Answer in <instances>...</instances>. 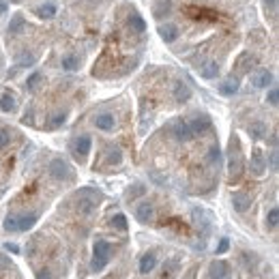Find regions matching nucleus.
I'll list each match as a JSON object with an SVG mask.
<instances>
[{
    "label": "nucleus",
    "mask_w": 279,
    "mask_h": 279,
    "mask_svg": "<svg viewBox=\"0 0 279 279\" xmlns=\"http://www.w3.org/2000/svg\"><path fill=\"white\" fill-rule=\"evenodd\" d=\"M228 174H230V181H238L241 174H243V155H241L238 140H232V144H230V155H228Z\"/></svg>",
    "instance_id": "obj_1"
},
{
    "label": "nucleus",
    "mask_w": 279,
    "mask_h": 279,
    "mask_svg": "<svg viewBox=\"0 0 279 279\" xmlns=\"http://www.w3.org/2000/svg\"><path fill=\"white\" fill-rule=\"evenodd\" d=\"M99 202H101V193H95L93 189H84V191L79 193V200H77V213L88 217V215H93L97 211Z\"/></svg>",
    "instance_id": "obj_2"
},
{
    "label": "nucleus",
    "mask_w": 279,
    "mask_h": 279,
    "mask_svg": "<svg viewBox=\"0 0 279 279\" xmlns=\"http://www.w3.org/2000/svg\"><path fill=\"white\" fill-rule=\"evenodd\" d=\"M50 176L54 178V181H71V176H73V172H71V166L67 164L65 159H52L50 161V168H48Z\"/></svg>",
    "instance_id": "obj_3"
},
{
    "label": "nucleus",
    "mask_w": 279,
    "mask_h": 279,
    "mask_svg": "<svg viewBox=\"0 0 279 279\" xmlns=\"http://www.w3.org/2000/svg\"><path fill=\"white\" fill-rule=\"evenodd\" d=\"M266 168H268V164H266L264 152L260 148H256L254 152H251V159H249V172L254 176H262L266 172Z\"/></svg>",
    "instance_id": "obj_4"
},
{
    "label": "nucleus",
    "mask_w": 279,
    "mask_h": 279,
    "mask_svg": "<svg viewBox=\"0 0 279 279\" xmlns=\"http://www.w3.org/2000/svg\"><path fill=\"white\" fill-rule=\"evenodd\" d=\"M172 136L176 142H191L193 140V131L189 127V123L185 121H176L172 125Z\"/></svg>",
    "instance_id": "obj_5"
},
{
    "label": "nucleus",
    "mask_w": 279,
    "mask_h": 279,
    "mask_svg": "<svg viewBox=\"0 0 279 279\" xmlns=\"http://www.w3.org/2000/svg\"><path fill=\"white\" fill-rule=\"evenodd\" d=\"M91 146H93V140L91 136H79L75 142H73V155L79 159V161H84L88 157V152H91Z\"/></svg>",
    "instance_id": "obj_6"
},
{
    "label": "nucleus",
    "mask_w": 279,
    "mask_h": 279,
    "mask_svg": "<svg viewBox=\"0 0 279 279\" xmlns=\"http://www.w3.org/2000/svg\"><path fill=\"white\" fill-rule=\"evenodd\" d=\"M238 88H241V77L238 75H230V77H226L219 84V93L223 97H232V95L238 93Z\"/></svg>",
    "instance_id": "obj_7"
},
{
    "label": "nucleus",
    "mask_w": 279,
    "mask_h": 279,
    "mask_svg": "<svg viewBox=\"0 0 279 279\" xmlns=\"http://www.w3.org/2000/svg\"><path fill=\"white\" fill-rule=\"evenodd\" d=\"M172 95H174V101L185 103V101L191 99V88H189L183 79H176V82L172 84Z\"/></svg>",
    "instance_id": "obj_8"
},
{
    "label": "nucleus",
    "mask_w": 279,
    "mask_h": 279,
    "mask_svg": "<svg viewBox=\"0 0 279 279\" xmlns=\"http://www.w3.org/2000/svg\"><path fill=\"white\" fill-rule=\"evenodd\" d=\"M136 217H138L140 223H150L152 219H155V206H152V202H142V204H138Z\"/></svg>",
    "instance_id": "obj_9"
},
{
    "label": "nucleus",
    "mask_w": 279,
    "mask_h": 279,
    "mask_svg": "<svg viewBox=\"0 0 279 279\" xmlns=\"http://www.w3.org/2000/svg\"><path fill=\"white\" fill-rule=\"evenodd\" d=\"M189 127H191L193 136H204V133L211 129V118L206 114H200V116H195V118L189 123Z\"/></svg>",
    "instance_id": "obj_10"
},
{
    "label": "nucleus",
    "mask_w": 279,
    "mask_h": 279,
    "mask_svg": "<svg viewBox=\"0 0 279 279\" xmlns=\"http://www.w3.org/2000/svg\"><path fill=\"white\" fill-rule=\"evenodd\" d=\"M271 82H273V73L268 69H260L251 75V84H254V88H268Z\"/></svg>",
    "instance_id": "obj_11"
},
{
    "label": "nucleus",
    "mask_w": 279,
    "mask_h": 279,
    "mask_svg": "<svg viewBox=\"0 0 279 279\" xmlns=\"http://www.w3.org/2000/svg\"><path fill=\"white\" fill-rule=\"evenodd\" d=\"M95 127H97V129H101V131H114V127H116V118H114V114H110V112L97 114V116H95Z\"/></svg>",
    "instance_id": "obj_12"
},
{
    "label": "nucleus",
    "mask_w": 279,
    "mask_h": 279,
    "mask_svg": "<svg viewBox=\"0 0 279 279\" xmlns=\"http://www.w3.org/2000/svg\"><path fill=\"white\" fill-rule=\"evenodd\" d=\"M178 34H181V30H178V26L176 24H161L159 26V37L164 39L166 43H174L178 39Z\"/></svg>",
    "instance_id": "obj_13"
},
{
    "label": "nucleus",
    "mask_w": 279,
    "mask_h": 279,
    "mask_svg": "<svg viewBox=\"0 0 279 279\" xmlns=\"http://www.w3.org/2000/svg\"><path fill=\"white\" fill-rule=\"evenodd\" d=\"M232 206H234V211L236 213H245L251 206V197L247 193H243V191H236L232 195Z\"/></svg>",
    "instance_id": "obj_14"
},
{
    "label": "nucleus",
    "mask_w": 279,
    "mask_h": 279,
    "mask_svg": "<svg viewBox=\"0 0 279 279\" xmlns=\"http://www.w3.org/2000/svg\"><path fill=\"white\" fill-rule=\"evenodd\" d=\"M226 275H230V266L226 262H221V260H217V262H213L209 266V277L206 279H223Z\"/></svg>",
    "instance_id": "obj_15"
},
{
    "label": "nucleus",
    "mask_w": 279,
    "mask_h": 279,
    "mask_svg": "<svg viewBox=\"0 0 279 279\" xmlns=\"http://www.w3.org/2000/svg\"><path fill=\"white\" fill-rule=\"evenodd\" d=\"M200 75L204 79H215L219 75V62L217 60H206L204 65L200 67Z\"/></svg>",
    "instance_id": "obj_16"
},
{
    "label": "nucleus",
    "mask_w": 279,
    "mask_h": 279,
    "mask_svg": "<svg viewBox=\"0 0 279 279\" xmlns=\"http://www.w3.org/2000/svg\"><path fill=\"white\" fill-rule=\"evenodd\" d=\"M67 118H69V112H67V110H56V112H54L50 118H48V129H58V127H62V125L67 123Z\"/></svg>",
    "instance_id": "obj_17"
},
{
    "label": "nucleus",
    "mask_w": 279,
    "mask_h": 279,
    "mask_svg": "<svg viewBox=\"0 0 279 279\" xmlns=\"http://www.w3.org/2000/svg\"><path fill=\"white\" fill-rule=\"evenodd\" d=\"M155 266H157V256L152 254V251H148V254L142 256V260H140V273L142 275H148Z\"/></svg>",
    "instance_id": "obj_18"
},
{
    "label": "nucleus",
    "mask_w": 279,
    "mask_h": 279,
    "mask_svg": "<svg viewBox=\"0 0 279 279\" xmlns=\"http://www.w3.org/2000/svg\"><path fill=\"white\" fill-rule=\"evenodd\" d=\"M37 213H26V215H17V226H20V232H28L34 223H37Z\"/></svg>",
    "instance_id": "obj_19"
},
{
    "label": "nucleus",
    "mask_w": 279,
    "mask_h": 279,
    "mask_svg": "<svg viewBox=\"0 0 279 279\" xmlns=\"http://www.w3.org/2000/svg\"><path fill=\"white\" fill-rule=\"evenodd\" d=\"M34 13H37L41 20H52V17H56L58 7L54 3H46V5H39L37 9H34Z\"/></svg>",
    "instance_id": "obj_20"
},
{
    "label": "nucleus",
    "mask_w": 279,
    "mask_h": 279,
    "mask_svg": "<svg viewBox=\"0 0 279 279\" xmlns=\"http://www.w3.org/2000/svg\"><path fill=\"white\" fill-rule=\"evenodd\" d=\"M127 24H129V28L136 30V32H144V30H146V22H144V17H142L138 11H131V13H129Z\"/></svg>",
    "instance_id": "obj_21"
},
{
    "label": "nucleus",
    "mask_w": 279,
    "mask_h": 279,
    "mask_svg": "<svg viewBox=\"0 0 279 279\" xmlns=\"http://www.w3.org/2000/svg\"><path fill=\"white\" fill-rule=\"evenodd\" d=\"M93 256H95V258L110 260V256H112V245H110L107 241H97V243H95V249H93Z\"/></svg>",
    "instance_id": "obj_22"
},
{
    "label": "nucleus",
    "mask_w": 279,
    "mask_h": 279,
    "mask_svg": "<svg viewBox=\"0 0 279 279\" xmlns=\"http://www.w3.org/2000/svg\"><path fill=\"white\" fill-rule=\"evenodd\" d=\"M15 107H17V101H15L13 93H3V95H0V110L11 114V112H15Z\"/></svg>",
    "instance_id": "obj_23"
},
{
    "label": "nucleus",
    "mask_w": 279,
    "mask_h": 279,
    "mask_svg": "<svg viewBox=\"0 0 279 279\" xmlns=\"http://www.w3.org/2000/svg\"><path fill=\"white\" fill-rule=\"evenodd\" d=\"M247 131H249V136L254 138V140H262V138L266 136V131H268V129H266V125H264L262 121H256V123H251V125H249V129H247Z\"/></svg>",
    "instance_id": "obj_24"
},
{
    "label": "nucleus",
    "mask_w": 279,
    "mask_h": 279,
    "mask_svg": "<svg viewBox=\"0 0 279 279\" xmlns=\"http://www.w3.org/2000/svg\"><path fill=\"white\" fill-rule=\"evenodd\" d=\"M79 65H82V60H79V56H75V54H69V56L60 60V67L65 71H77Z\"/></svg>",
    "instance_id": "obj_25"
},
{
    "label": "nucleus",
    "mask_w": 279,
    "mask_h": 279,
    "mask_svg": "<svg viewBox=\"0 0 279 279\" xmlns=\"http://www.w3.org/2000/svg\"><path fill=\"white\" fill-rule=\"evenodd\" d=\"M123 161V150L118 146H112V148H107V155H105V164H110V166H118Z\"/></svg>",
    "instance_id": "obj_26"
},
{
    "label": "nucleus",
    "mask_w": 279,
    "mask_h": 279,
    "mask_svg": "<svg viewBox=\"0 0 279 279\" xmlns=\"http://www.w3.org/2000/svg\"><path fill=\"white\" fill-rule=\"evenodd\" d=\"M206 161H209L211 166H219L221 164V150L217 144H213V146L209 148V152H206Z\"/></svg>",
    "instance_id": "obj_27"
},
{
    "label": "nucleus",
    "mask_w": 279,
    "mask_h": 279,
    "mask_svg": "<svg viewBox=\"0 0 279 279\" xmlns=\"http://www.w3.org/2000/svg\"><path fill=\"white\" fill-rule=\"evenodd\" d=\"M24 26H26L24 17L22 15H13L11 24H9V32H11V34H20V32H24Z\"/></svg>",
    "instance_id": "obj_28"
},
{
    "label": "nucleus",
    "mask_w": 279,
    "mask_h": 279,
    "mask_svg": "<svg viewBox=\"0 0 279 279\" xmlns=\"http://www.w3.org/2000/svg\"><path fill=\"white\" fill-rule=\"evenodd\" d=\"M277 226H279V209H277V206H273V209L266 213V228L268 230H275Z\"/></svg>",
    "instance_id": "obj_29"
},
{
    "label": "nucleus",
    "mask_w": 279,
    "mask_h": 279,
    "mask_svg": "<svg viewBox=\"0 0 279 279\" xmlns=\"http://www.w3.org/2000/svg\"><path fill=\"white\" fill-rule=\"evenodd\" d=\"M5 232H20V226H17V215H7L3 221Z\"/></svg>",
    "instance_id": "obj_30"
},
{
    "label": "nucleus",
    "mask_w": 279,
    "mask_h": 279,
    "mask_svg": "<svg viewBox=\"0 0 279 279\" xmlns=\"http://www.w3.org/2000/svg\"><path fill=\"white\" fill-rule=\"evenodd\" d=\"M176 271H178V262H176V260H170V262L164 264V273H161V277L170 279V277L176 275Z\"/></svg>",
    "instance_id": "obj_31"
},
{
    "label": "nucleus",
    "mask_w": 279,
    "mask_h": 279,
    "mask_svg": "<svg viewBox=\"0 0 279 279\" xmlns=\"http://www.w3.org/2000/svg\"><path fill=\"white\" fill-rule=\"evenodd\" d=\"M112 226L116 228V230H121V232H127V217H125L123 213H118V215H114L112 217Z\"/></svg>",
    "instance_id": "obj_32"
},
{
    "label": "nucleus",
    "mask_w": 279,
    "mask_h": 279,
    "mask_svg": "<svg viewBox=\"0 0 279 279\" xmlns=\"http://www.w3.org/2000/svg\"><path fill=\"white\" fill-rule=\"evenodd\" d=\"M254 62H256L254 56H249V54H243V56H241V62H238V71H241V73H245V71L251 69V65H254Z\"/></svg>",
    "instance_id": "obj_33"
},
{
    "label": "nucleus",
    "mask_w": 279,
    "mask_h": 279,
    "mask_svg": "<svg viewBox=\"0 0 279 279\" xmlns=\"http://www.w3.org/2000/svg\"><path fill=\"white\" fill-rule=\"evenodd\" d=\"M41 79H43V75L39 73V71H34V73H30L28 79H26V88H28V91H34V88L41 84Z\"/></svg>",
    "instance_id": "obj_34"
},
{
    "label": "nucleus",
    "mask_w": 279,
    "mask_h": 279,
    "mask_svg": "<svg viewBox=\"0 0 279 279\" xmlns=\"http://www.w3.org/2000/svg\"><path fill=\"white\" fill-rule=\"evenodd\" d=\"M32 65H34V54L24 52L17 56V67H32Z\"/></svg>",
    "instance_id": "obj_35"
},
{
    "label": "nucleus",
    "mask_w": 279,
    "mask_h": 279,
    "mask_svg": "<svg viewBox=\"0 0 279 279\" xmlns=\"http://www.w3.org/2000/svg\"><path fill=\"white\" fill-rule=\"evenodd\" d=\"M9 144H11V131H9L7 127H3L0 129V150L7 148Z\"/></svg>",
    "instance_id": "obj_36"
},
{
    "label": "nucleus",
    "mask_w": 279,
    "mask_h": 279,
    "mask_svg": "<svg viewBox=\"0 0 279 279\" xmlns=\"http://www.w3.org/2000/svg\"><path fill=\"white\" fill-rule=\"evenodd\" d=\"M266 103H268V105H273V107H277V103H279V91H277V88H271V91H268V95H266Z\"/></svg>",
    "instance_id": "obj_37"
},
{
    "label": "nucleus",
    "mask_w": 279,
    "mask_h": 279,
    "mask_svg": "<svg viewBox=\"0 0 279 279\" xmlns=\"http://www.w3.org/2000/svg\"><path fill=\"white\" fill-rule=\"evenodd\" d=\"M266 164H271V170H273V172H277V170H279V155H277V148H273V152H271V157H268Z\"/></svg>",
    "instance_id": "obj_38"
},
{
    "label": "nucleus",
    "mask_w": 279,
    "mask_h": 279,
    "mask_svg": "<svg viewBox=\"0 0 279 279\" xmlns=\"http://www.w3.org/2000/svg\"><path fill=\"white\" fill-rule=\"evenodd\" d=\"M228 249H230V241H228V238H221V241H219V245H217V256L226 254Z\"/></svg>",
    "instance_id": "obj_39"
},
{
    "label": "nucleus",
    "mask_w": 279,
    "mask_h": 279,
    "mask_svg": "<svg viewBox=\"0 0 279 279\" xmlns=\"http://www.w3.org/2000/svg\"><path fill=\"white\" fill-rule=\"evenodd\" d=\"M264 5H266V11H271L275 15L279 9V0H264Z\"/></svg>",
    "instance_id": "obj_40"
},
{
    "label": "nucleus",
    "mask_w": 279,
    "mask_h": 279,
    "mask_svg": "<svg viewBox=\"0 0 279 279\" xmlns=\"http://www.w3.org/2000/svg\"><path fill=\"white\" fill-rule=\"evenodd\" d=\"M142 193H144V185H136V187H133L131 191H129V200H133L136 195H142Z\"/></svg>",
    "instance_id": "obj_41"
},
{
    "label": "nucleus",
    "mask_w": 279,
    "mask_h": 279,
    "mask_svg": "<svg viewBox=\"0 0 279 279\" xmlns=\"http://www.w3.org/2000/svg\"><path fill=\"white\" fill-rule=\"evenodd\" d=\"M0 268H11V260L0 254Z\"/></svg>",
    "instance_id": "obj_42"
},
{
    "label": "nucleus",
    "mask_w": 279,
    "mask_h": 279,
    "mask_svg": "<svg viewBox=\"0 0 279 279\" xmlns=\"http://www.w3.org/2000/svg\"><path fill=\"white\" fill-rule=\"evenodd\" d=\"M37 279H54V277H52V273L48 271V268H41V271L37 273Z\"/></svg>",
    "instance_id": "obj_43"
},
{
    "label": "nucleus",
    "mask_w": 279,
    "mask_h": 279,
    "mask_svg": "<svg viewBox=\"0 0 279 279\" xmlns=\"http://www.w3.org/2000/svg\"><path fill=\"white\" fill-rule=\"evenodd\" d=\"M5 249H7V251H11V254H15V256L20 254V247H17L15 243H7V245H5Z\"/></svg>",
    "instance_id": "obj_44"
},
{
    "label": "nucleus",
    "mask_w": 279,
    "mask_h": 279,
    "mask_svg": "<svg viewBox=\"0 0 279 279\" xmlns=\"http://www.w3.org/2000/svg\"><path fill=\"white\" fill-rule=\"evenodd\" d=\"M7 11V3H5V0H0V13H5Z\"/></svg>",
    "instance_id": "obj_45"
},
{
    "label": "nucleus",
    "mask_w": 279,
    "mask_h": 279,
    "mask_svg": "<svg viewBox=\"0 0 279 279\" xmlns=\"http://www.w3.org/2000/svg\"><path fill=\"white\" fill-rule=\"evenodd\" d=\"M223 279H230V275H226V277H223Z\"/></svg>",
    "instance_id": "obj_46"
}]
</instances>
